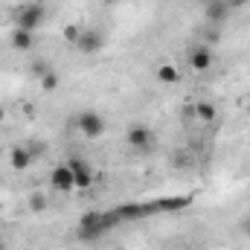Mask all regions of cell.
<instances>
[{
    "label": "cell",
    "mask_w": 250,
    "mask_h": 250,
    "mask_svg": "<svg viewBox=\"0 0 250 250\" xmlns=\"http://www.w3.org/2000/svg\"><path fill=\"white\" fill-rule=\"evenodd\" d=\"M117 224H120V218L114 215V209H108V212H84V215L79 218L76 236H79V239H99V236L111 233Z\"/></svg>",
    "instance_id": "1"
},
{
    "label": "cell",
    "mask_w": 250,
    "mask_h": 250,
    "mask_svg": "<svg viewBox=\"0 0 250 250\" xmlns=\"http://www.w3.org/2000/svg\"><path fill=\"white\" fill-rule=\"evenodd\" d=\"M44 6L41 3H26L15 12V26L18 29H26V32H38V26L44 23Z\"/></svg>",
    "instance_id": "2"
},
{
    "label": "cell",
    "mask_w": 250,
    "mask_h": 250,
    "mask_svg": "<svg viewBox=\"0 0 250 250\" xmlns=\"http://www.w3.org/2000/svg\"><path fill=\"white\" fill-rule=\"evenodd\" d=\"M76 128H79V134L82 137H87V140H99L102 134H105V117L99 114V111H82L79 117H76Z\"/></svg>",
    "instance_id": "3"
},
{
    "label": "cell",
    "mask_w": 250,
    "mask_h": 250,
    "mask_svg": "<svg viewBox=\"0 0 250 250\" xmlns=\"http://www.w3.org/2000/svg\"><path fill=\"white\" fill-rule=\"evenodd\" d=\"M125 143L131 146V148H137V151H151V146H154V134H151V128L148 125H131L128 131H125Z\"/></svg>",
    "instance_id": "4"
},
{
    "label": "cell",
    "mask_w": 250,
    "mask_h": 250,
    "mask_svg": "<svg viewBox=\"0 0 250 250\" xmlns=\"http://www.w3.org/2000/svg\"><path fill=\"white\" fill-rule=\"evenodd\" d=\"M70 172H73V181H76V189H90L93 187V169L84 157H70L67 160Z\"/></svg>",
    "instance_id": "5"
},
{
    "label": "cell",
    "mask_w": 250,
    "mask_h": 250,
    "mask_svg": "<svg viewBox=\"0 0 250 250\" xmlns=\"http://www.w3.org/2000/svg\"><path fill=\"white\" fill-rule=\"evenodd\" d=\"M76 47H79V53H82V56H96V53L105 47V35H102L99 29H82V32H79Z\"/></svg>",
    "instance_id": "6"
},
{
    "label": "cell",
    "mask_w": 250,
    "mask_h": 250,
    "mask_svg": "<svg viewBox=\"0 0 250 250\" xmlns=\"http://www.w3.org/2000/svg\"><path fill=\"white\" fill-rule=\"evenodd\" d=\"M187 62H189V67H192L195 73L209 70V67H212V50H209V44H195V47L189 50Z\"/></svg>",
    "instance_id": "7"
},
{
    "label": "cell",
    "mask_w": 250,
    "mask_h": 250,
    "mask_svg": "<svg viewBox=\"0 0 250 250\" xmlns=\"http://www.w3.org/2000/svg\"><path fill=\"white\" fill-rule=\"evenodd\" d=\"M50 184H53V189H56V192H62V195H67V192H73V189H76L73 172H70V166H67V163L53 169V175H50Z\"/></svg>",
    "instance_id": "8"
},
{
    "label": "cell",
    "mask_w": 250,
    "mask_h": 250,
    "mask_svg": "<svg viewBox=\"0 0 250 250\" xmlns=\"http://www.w3.org/2000/svg\"><path fill=\"white\" fill-rule=\"evenodd\" d=\"M9 166H12L15 172H26V169L32 166V148H26V146H12V148H9Z\"/></svg>",
    "instance_id": "9"
},
{
    "label": "cell",
    "mask_w": 250,
    "mask_h": 250,
    "mask_svg": "<svg viewBox=\"0 0 250 250\" xmlns=\"http://www.w3.org/2000/svg\"><path fill=\"white\" fill-rule=\"evenodd\" d=\"M9 44L18 50V53H32V47H35V32H26V29H12L9 32Z\"/></svg>",
    "instance_id": "10"
},
{
    "label": "cell",
    "mask_w": 250,
    "mask_h": 250,
    "mask_svg": "<svg viewBox=\"0 0 250 250\" xmlns=\"http://www.w3.org/2000/svg\"><path fill=\"white\" fill-rule=\"evenodd\" d=\"M230 12H233V9H230V3H227V0H209V3H207V9H204L207 21H212V23L227 21V15H230Z\"/></svg>",
    "instance_id": "11"
},
{
    "label": "cell",
    "mask_w": 250,
    "mask_h": 250,
    "mask_svg": "<svg viewBox=\"0 0 250 250\" xmlns=\"http://www.w3.org/2000/svg\"><path fill=\"white\" fill-rule=\"evenodd\" d=\"M154 79H157L160 84H178V82H181V70H178L175 64H160V67L154 70Z\"/></svg>",
    "instance_id": "12"
},
{
    "label": "cell",
    "mask_w": 250,
    "mask_h": 250,
    "mask_svg": "<svg viewBox=\"0 0 250 250\" xmlns=\"http://www.w3.org/2000/svg\"><path fill=\"white\" fill-rule=\"evenodd\" d=\"M195 117L201 120V123L212 125L218 120V108L212 105V102H207V99H201V102H195Z\"/></svg>",
    "instance_id": "13"
},
{
    "label": "cell",
    "mask_w": 250,
    "mask_h": 250,
    "mask_svg": "<svg viewBox=\"0 0 250 250\" xmlns=\"http://www.w3.org/2000/svg\"><path fill=\"white\" fill-rule=\"evenodd\" d=\"M59 84H62V79H59V73H56V70H47V73L41 76V87H44L47 93H53Z\"/></svg>",
    "instance_id": "14"
},
{
    "label": "cell",
    "mask_w": 250,
    "mask_h": 250,
    "mask_svg": "<svg viewBox=\"0 0 250 250\" xmlns=\"http://www.w3.org/2000/svg\"><path fill=\"white\" fill-rule=\"evenodd\" d=\"M29 209L32 212H44L47 209V195L44 192H32L29 195Z\"/></svg>",
    "instance_id": "15"
},
{
    "label": "cell",
    "mask_w": 250,
    "mask_h": 250,
    "mask_svg": "<svg viewBox=\"0 0 250 250\" xmlns=\"http://www.w3.org/2000/svg\"><path fill=\"white\" fill-rule=\"evenodd\" d=\"M79 32H82V29H79L76 23H67V26H64V38H67L70 44H76V41H79Z\"/></svg>",
    "instance_id": "16"
},
{
    "label": "cell",
    "mask_w": 250,
    "mask_h": 250,
    "mask_svg": "<svg viewBox=\"0 0 250 250\" xmlns=\"http://www.w3.org/2000/svg\"><path fill=\"white\" fill-rule=\"evenodd\" d=\"M44 73H47V67H44L41 62H35V64H32V76H38V79H41Z\"/></svg>",
    "instance_id": "17"
},
{
    "label": "cell",
    "mask_w": 250,
    "mask_h": 250,
    "mask_svg": "<svg viewBox=\"0 0 250 250\" xmlns=\"http://www.w3.org/2000/svg\"><path fill=\"white\" fill-rule=\"evenodd\" d=\"M242 233L250 236V215H248V218H242Z\"/></svg>",
    "instance_id": "18"
},
{
    "label": "cell",
    "mask_w": 250,
    "mask_h": 250,
    "mask_svg": "<svg viewBox=\"0 0 250 250\" xmlns=\"http://www.w3.org/2000/svg\"><path fill=\"white\" fill-rule=\"evenodd\" d=\"M227 3H230V9H239V6H245L248 0H227Z\"/></svg>",
    "instance_id": "19"
},
{
    "label": "cell",
    "mask_w": 250,
    "mask_h": 250,
    "mask_svg": "<svg viewBox=\"0 0 250 250\" xmlns=\"http://www.w3.org/2000/svg\"><path fill=\"white\" fill-rule=\"evenodd\" d=\"M3 120H6V111H3V108H0V125H3Z\"/></svg>",
    "instance_id": "20"
},
{
    "label": "cell",
    "mask_w": 250,
    "mask_h": 250,
    "mask_svg": "<svg viewBox=\"0 0 250 250\" xmlns=\"http://www.w3.org/2000/svg\"><path fill=\"white\" fill-rule=\"evenodd\" d=\"M245 105H248V111H250V99H248V102H245Z\"/></svg>",
    "instance_id": "21"
},
{
    "label": "cell",
    "mask_w": 250,
    "mask_h": 250,
    "mask_svg": "<svg viewBox=\"0 0 250 250\" xmlns=\"http://www.w3.org/2000/svg\"><path fill=\"white\" fill-rule=\"evenodd\" d=\"M114 250H125V248H114Z\"/></svg>",
    "instance_id": "22"
}]
</instances>
